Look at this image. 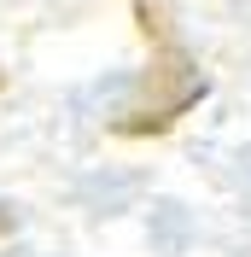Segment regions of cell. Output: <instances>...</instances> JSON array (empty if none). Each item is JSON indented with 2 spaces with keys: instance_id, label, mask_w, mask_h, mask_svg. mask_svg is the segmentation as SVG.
I'll return each mask as SVG.
<instances>
[{
  "instance_id": "obj_1",
  "label": "cell",
  "mask_w": 251,
  "mask_h": 257,
  "mask_svg": "<svg viewBox=\"0 0 251 257\" xmlns=\"http://www.w3.org/2000/svg\"><path fill=\"white\" fill-rule=\"evenodd\" d=\"M152 47H158V59H152V76H146V99H141V105H129V111L111 123V135H123V141L170 135L175 117H187L193 105H199V94H204L199 64H193L187 53L175 47V35L152 41Z\"/></svg>"
},
{
  "instance_id": "obj_3",
  "label": "cell",
  "mask_w": 251,
  "mask_h": 257,
  "mask_svg": "<svg viewBox=\"0 0 251 257\" xmlns=\"http://www.w3.org/2000/svg\"><path fill=\"white\" fill-rule=\"evenodd\" d=\"M0 82H6V76H0Z\"/></svg>"
},
{
  "instance_id": "obj_2",
  "label": "cell",
  "mask_w": 251,
  "mask_h": 257,
  "mask_svg": "<svg viewBox=\"0 0 251 257\" xmlns=\"http://www.w3.org/2000/svg\"><path fill=\"white\" fill-rule=\"evenodd\" d=\"M0 234H12V216H6V205H0Z\"/></svg>"
}]
</instances>
